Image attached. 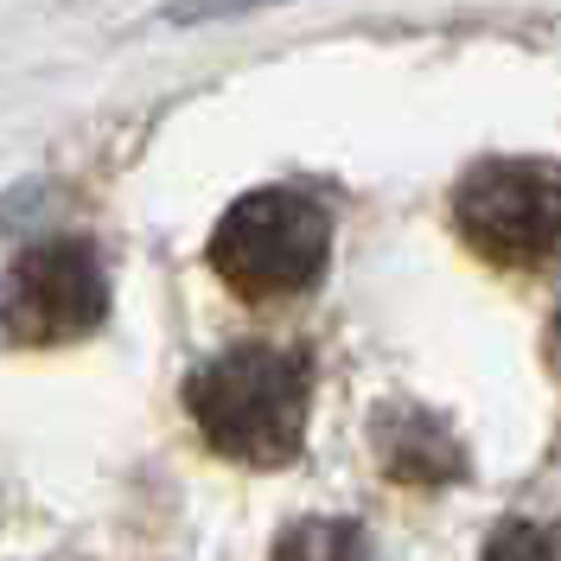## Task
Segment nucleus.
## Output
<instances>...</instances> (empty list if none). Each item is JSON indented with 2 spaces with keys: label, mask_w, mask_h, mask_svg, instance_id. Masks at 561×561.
<instances>
[{
  "label": "nucleus",
  "mask_w": 561,
  "mask_h": 561,
  "mask_svg": "<svg viewBox=\"0 0 561 561\" xmlns=\"http://www.w3.org/2000/svg\"><path fill=\"white\" fill-rule=\"evenodd\" d=\"M103 313H108V280L96 249L83 237L26 249L0 280V332L26 351L70 345V339L96 332Z\"/></svg>",
  "instance_id": "20e7f679"
},
{
  "label": "nucleus",
  "mask_w": 561,
  "mask_h": 561,
  "mask_svg": "<svg viewBox=\"0 0 561 561\" xmlns=\"http://www.w3.org/2000/svg\"><path fill=\"white\" fill-rule=\"evenodd\" d=\"M307 357L280 345H230L185 383V409L210 440V454L237 466H287L307 440Z\"/></svg>",
  "instance_id": "f257e3e1"
},
{
  "label": "nucleus",
  "mask_w": 561,
  "mask_h": 561,
  "mask_svg": "<svg viewBox=\"0 0 561 561\" xmlns=\"http://www.w3.org/2000/svg\"><path fill=\"white\" fill-rule=\"evenodd\" d=\"M485 561H561V529L536 517H511L485 536Z\"/></svg>",
  "instance_id": "0eeeda50"
},
{
  "label": "nucleus",
  "mask_w": 561,
  "mask_h": 561,
  "mask_svg": "<svg viewBox=\"0 0 561 561\" xmlns=\"http://www.w3.org/2000/svg\"><path fill=\"white\" fill-rule=\"evenodd\" d=\"M542 357H549V370L561 377V313L549 319V332H542Z\"/></svg>",
  "instance_id": "1a4fd4ad"
},
{
  "label": "nucleus",
  "mask_w": 561,
  "mask_h": 561,
  "mask_svg": "<svg viewBox=\"0 0 561 561\" xmlns=\"http://www.w3.org/2000/svg\"><path fill=\"white\" fill-rule=\"evenodd\" d=\"M370 447H377L383 479H396V485H415V491L454 485L459 472H466L459 440L434 415H427V409H415V402H383V409H377V421H370Z\"/></svg>",
  "instance_id": "39448f33"
},
{
  "label": "nucleus",
  "mask_w": 561,
  "mask_h": 561,
  "mask_svg": "<svg viewBox=\"0 0 561 561\" xmlns=\"http://www.w3.org/2000/svg\"><path fill=\"white\" fill-rule=\"evenodd\" d=\"M332 255V217L307 192H249L217 217L210 230V268L224 287H237L243 300H287L307 294L325 275Z\"/></svg>",
  "instance_id": "f03ea898"
},
{
  "label": "nucleus",
  "mask_w": 561,
  "mask_h": 561,
  "mask_svg": "<svg viewBox=\"0 0 561 561\" xmlns=\"http://www.w3.org/2000/svg\"><path fill=\"white\" fill-rule=\"evenodd\" d=\"M255 7H280V0H173L167 20L173 26H210V20H237V13H255Z\"/></svg>",
  "instance_id": "6e6552de"
},
{
  "label": "nucleus",
  "mask_w": 561,
  "mask_h": 561,
  "mask_svg": "<svg viewBox=\"0 0 561 561\" xmlns=\"http://www.w3.org/2000/svg\"><path fill=\"white\" fill-rule=\"evenodd\" d=\"M275 561H364V536L339 517H307L275 542Z\"/></svg>",
  "instance_id": "423d86ee"
},
{
  "label": "nucleus",
  "mask_w": 561,
  "mask_h": 561,
  "mask_svg": "<svg viewBox=\"0 0 561 561\" xmlns=\"http://www.w3.org/2000/svg\"><path fill=\"white\" fill-rule=\"evenodd\" d=\"M454 224L466 249L511 268L536 275L561 262V167L549 160H485L472 167L454 192Z\"/></svg>",
  "instance_id": "7ed1b4c3"
}]
</instances>
